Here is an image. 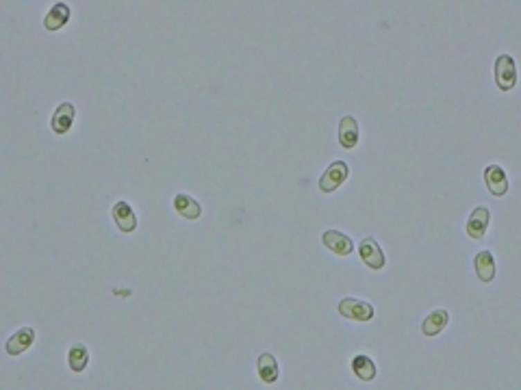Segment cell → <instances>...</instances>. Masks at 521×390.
<instances>
[{"instance_id":"6da1fadb","label":"cell","mask_w":521,"mask_h":390,"mask_svg":"<svg viewBox=\"0 0 521 390\" xmlns=\"http://www.w3.org/2000/svg\"><path fill=\"white\" fill-rule=\"evenodd\" d=\"M350 176V167L346 160H335L330 162V167L326 169L319 178V191L321 193H333L337 191L341 185H344L348 180Z\"/></svg>"},{"instance_id":"7a4b0ae2","label":"cell","mask_w":521,"mask_h":390,"mask_svg":"<svg viewBox=\"0 0 521 390\" xmlns=\"http://www.w3.org/2000/svg\"><path fill=\"white\" fill-rule=\"evenodd\" d=\"M339 313L341 317H346L350 321H361L367 323L373 319V308L371 304L363 301V299H356V297H346L339 301Z\"/></svg>"},{"instance_id":"3957f363","label":"cell","mask_w":521,"mask_h":390,"mask_svg":"<svg viewBox=\"0 0 521 390\" xmlns=\"http://www.w3.org/2000/svg\"><path fill=\"white\" fill-rule=\"evenodd\" d=\"M495 83L502 91H511L517 85V65L511 55H500L495 61Z\"/></svg>"},{"instance_id":"277c9868","label":"cell","mask_w":521,"mask_h":390,"mask_svg":"<svg viewBox=\"0 0 521 390\" xmlns=\"http://www.w3.org/2000/svg\"><path fill=\"white\" fill-rule=\"evenodd\" d=\"M358 256H361L363 263H365L369 269H373V271L382 269L385 263H387V260H385V254H382V248L378 245V241L373 239V236H367V239L361 241V245H358Z\"/></svg>"},{"instance_id":"5b68a950","label":"cell","mask_w":521,"mask_h":390,"mask_svg":"<svg viewBox=\"0 0 521 390\" xmlns=\"http://www.w3.org/2000/svg\"><path fill=\"white\" fill-rule=\"evenodd\" d=\"M74 115H76V109L72 102H63L57 106V111L53 113V120H51V128L55 135H65L70 133V128L74 124Z\"/></svg>"},{"instance_id":"8992f818","label":"cell","mask_w":521,"mask_h":390,"mask_svg":"<svg viewBox=\"0 0 521 390\" xmlns=\"http://www.w3.org/2000/svg\"><path fill=\"white\" fill-rule=\"evenodd\" d=\"M321 241H324V248H328L337 256H350L352 250H354L352 239L348 234H344V232H339V230H326L321 234Z\"/></svg>"},{"instance_id":"52a82bcc","label":"cell","mask_w":521,"mask_h":390,"mask_svg":"<svg viewBox=\"0 0 521 390\" xmlns=\"http://www.w3.org/2000/svg\"><path fill=\"white\" fill-rule=\"evenodd\" d=\"M484 185L486 189L491 191V195L495 198H502V195H506L509 191V178L506 171H504L500 165H488L484 169Z\"/></svg>"},{"instance_id":"ba28073f","label":"cell","mask_w":521,"mask_h":390,"mask_svg":"<svg viewBox=\"0 0 521 390\" xmlns=\"http://www.w3.org/2000/svg\"><path fill=\"white\" fill-rule=\"evenodd\" d=\"M35 343V330L33 328H22L15 334L9 336V340L5 343V349L9 355H22L24 351L30 349V345Z\"/></svg>"},{"instance_id":"9c48e42d","label":"cell","mask_w":521,"mask_h":390,"mask_svg":"<svg viewBox=\"0 0 521 390\" xmlns=\"http://www.w3.org/2000/svg\"><path fill=\"white\" fill-rule=\"evenodd\" d=\"M488 223H491V210L484 208V206H478L474 213L469 215V221H467V236L480 241L484 234H486V228Z\"/></svg>"},{"instance_id":"30bf717a","label":"cell","mask_w":521,"mask_h":390,"mask_svg":"<svg viewBox=\"0 0 521 390\" xmlns=\"http://www.w3.org/2000/svg\"><path fill=\"white\" fill-rule=\"evenodd\" d=\"M113 221H116V225L124 234H130L137 228V215L128 202H116V206H113Z\"/></svg>"},{"instance_id":"8fae6325","label":"cell","mask_w":521,"mask_h":390,"mask_svg":"<svg viewBox=\"0 0 521 390\" xmlns=\"http://www.w3.org/2000/svg\"><path fill=\"white\" fill-rule=\"evenodd\" d=\"M358 135H361V133H358V122L352 115L341 118V122H339V143H341V148H346V150L356 148Z\"/></svg>"},{"instance_id":"7c38bea8","label":"cell","mask_w":521,"mask_h":390,"mask_svg":"<svg viewBox=\"0 0 521 390\" xmlns=\"http://www.w3.org/2000/svg\"><path fill=\"white\" fill-rule=\"evenodd\" d=\"M256 373L260 382L265 384H274L281 375V369H279V360L272 355V353H260L258 360H256Z\"/></svg>"},{"instance_id":"4fadbf2b","label":"cell","mask_w":521,"mask_h":390,"mask_svg":"<svg viewBox=\"0 0 521 390\" xmlns=\"http://www.w3.org/2000/svg\"><path fill=\"white\" fill-rule=\"evenodd\" d=\"M70 15H72V11H70V7L65 5V3H57V5H53V9L46 13V18H44V26H46V30H61L65 24L70 22Z\"/></svg>"},{"instance_id":"5bb4252c","label":"cell","mask_w":521,"mask_h":390,"mask_svg":"<svg viewBox=\"0 0 521 390\" xmlns=\"http://www.w3.org/2000/svg\"><path fill=\"white\" fill-rule=\"evenodd\" d=\"M474 267H476V275H478L480 282H484V284L493 282V278H495V260H493L491 252H486V250L480 252L474 258Z\"/></svg>"},{"instance_id":"9a60e30c","label":"cell","mask_w":521,"mask_h":390,"mask_svg":"<svg viewBox=\"0 0 521 390\" xmlns=\"http://www.w3.org/2000/svg\"><path fill=\"white\" fill-rule=\"evenodd\" d=\"M448 323H450L448 310H434V313H430L426 319H423V323H421V334H423V336H436V334H441V332L445 330Z\"/></svg>"},{"instance_id":"2e32d148","label":"cell","mask_w":521,"mask_h":390,"mask_svg":"<svg viewBox=\"0 0 521 390\" xmlns=\"http://www.w3.org/2000/svg\"><path fill=\"white\" fill-rule=\"evenodd\" d=\"M174 208L176 213H181L185 219H198L202 215V206L195 202L191 195L187 193H178L174 198Z\"/></svg>"},{"instance_id":"e0dca14e","label":"cell","mask_w":521,"mask_h":390,"mask_svg":"<svg viewBox=\"0 0 521 390\" xmlns=\"http://www.w3.org/2000/svg\"><path fill=\"white\" fill-rule=\"evenodd\" d=\"M352 371H354V375L363 382H371L373 378H376V364H373L363 353L352 358Z\"/></svg>"},{"instance_id":"ac0fdd59","label":"cell","mask_w":521,"mask_h":390,"mask_svg":"<svg viewBox=\"0 0 521 390\" xmlns=\"http://www.w3.org/2000/svg\"><path fill=\"white\" fill-rule=\"evenodd\" d=\"M87 362H89V351L85 345L80 343H74L68 351V364L74 373H80L87 369Z\"/></svg>"}]
</instances>
